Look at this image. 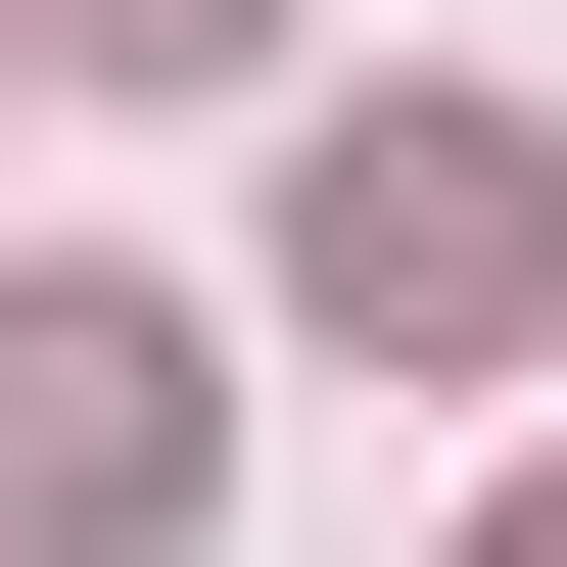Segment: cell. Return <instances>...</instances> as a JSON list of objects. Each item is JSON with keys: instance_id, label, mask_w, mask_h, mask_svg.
Returning <instances> with one entry per match:
<instances>
[{"instance_id": "cell-2", "label": "cell", "mask_w": 567, "mask_h": 567, "mask_svg": "<svg viewBox=\"0 0 567 567\" xmlns=\"http://www.w3.org/2000/svg\"><path fill=\"white\" fill-rule=\"evenodd\" d=\"M284 284H331V331H520V284H567V142H473V95H379L331 189H284Z\"/></svg>"}, {"instance_id": "cell-4", "label": "cell", "mask_w": 567, "mask_h": 567, "mask_svg": "<svg viewBox=\"0 0 567 567\" xmlns=\"http://www.w3.org/2000/svg\"><path fill=\"white\" fill-rule=\"evenodd\" d=\"M473 567H567V473H520V520H473Z\"/></svg>"}, {"instance_id": "cell-3", "label": "cell", "mask_w": 567, "mask_h": 567, "mask_svg": "<svg viewBox=\"0 0 567 567\" xmlns=\"http://www.w3.org/2000/svg\"><path fill=\"white\" fill-rule=\"evenodd\" d=\"M48 48H142V95H237V48H284V0H48Z\"/></svg>"}, {"instance_id": "cell-1", "label": "cell", "mask_w": 567, "mask_h": 567, "mask_svg": "<svg viewBox=\"0 0 567 567\" xmlns=\"http://www.w3.org/2000/svg\"><path fill=\"white\" fill-rule=\"evenodd\" d=\"M237 379H189V284H0V567H189Z\"/></svg>"}]
</instances>
